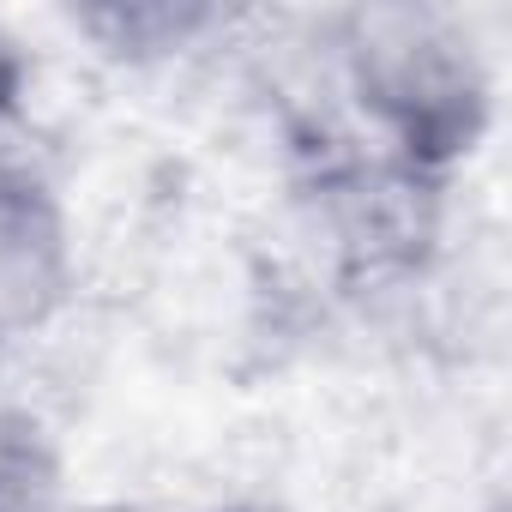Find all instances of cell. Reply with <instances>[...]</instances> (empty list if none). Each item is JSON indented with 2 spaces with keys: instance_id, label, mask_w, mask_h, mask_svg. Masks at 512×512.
<instances>
[{
  "instance_id": "6da1fadb",
  "label": "cell",
  "mask_w": 512,
  "mask_h": 512,
  "mask_svg": "<svg viewBox=\"0 0 512 512\" xmlns=\"http://www.w3.org/2000/svg\"><path fill=\"white\" fill-rule=\"evenodd\" d=\"M332 79L380 157L446 181L494 127V73L440 7H356L332 19Z\"/></svg>"
},
{
  "instance_id": "7a4b0ae2",
  "label": "cell",
  "mask_w": 512,
  "mask_h": 512,
  "mask_svg": "<svg viewBox=\"0 0 512 512\" xmlns=\"http://www.w3.org/2000/svg\"><path fill=\"white\" fill-rule=\"evenodd\" d=\"M446 181L404 169L380 151L320 157L302 187V235L344 290H380L416 278L440 241Z\"/></svg>"
},
{
  "instance_id": "3957f363",
  "label": "cell",
  "mask_w": 512,
  "mask_h": 512,
  "mask_svg": "<svg viewBox=\"0 0 512 512\" xmlns=\"http://www.w3.org/2000/svg\"><path fill=\"white\" fill-rule=\"evenodd\" d=\"M79 284V253L61 193L31 169L0 157V350L43 332Z\"/></svg>"
},
{
  "instance_id": "277c9868",
  "label": "cell",
  "mask_w": 512,
  "mask_h": 512,
  "mask_svg": "<svg viewBox=\"0 0 512 512\" xmlns=\"http://www.w3.org/2000/svg\"><path fill=\"white\" fill-rule=\"evenodd\" d=\"M73 25L109 49L115 61H169L181 49H199L211 31H223L229 19L211 7H175V0H115V7H85L73 13Z\"/></svg>"
},
{
  "instance_id": "5b68a950",
  "label": "cell",
  "mask_w": 512,
  "mask_h": 512,
  "mask_svg": "<svg viewBox=\"0 0 512 512\" xmlns=\"http://www.w3.org/2000/svg\"><path fill=\"white\" fill-rule=\"evenodd\" d=\"M61 506V464L31 422L0 428V512H55Z\"/></svg>"
},
{
  "instance_id": "8992f818",
  "label": "cell",
  "mask_w": 512,
  "mask_h": 512,
  "mask_svg": "<svg viewBox=\"0 0 512 512\" xmlns=\"http://www.w3.org/2000/svg\"><path fill=\"white\" fill-rule=\"evenodd\" d=\"M13 85H19V55H13L7 37H0V109L13 103Z\"/></svg>"
},
{
  "instance_id": "52a82bcc",
  "label": "cell",
  "mask_w": 512,
  "mask_h": 512,
  "mask_svg": "<svg viewBox=\"0 0 512 512\" xmlns=\"http://www.w3.org/2000/svg\"><path fill=\"white\" fill-rule=\"evenodd\" d=\"M55 512H139V506H121V500H61Z\"/></svg>"
},
{
  "instance_id": "ba28073f",
  "label": "cell",
  "mask_w": 512,
  "mask_h": 512,
  "mask_svg": "<svg viewBox=\"0 0 512 512\" xmlns=\"http://www.w3.org/2000/svg\"><path fill=\"white\" fill-rule=\"evenodd\" d=\"M205 512H290L278 500H223V506H205Z\"/></svg>"
}]
</instances>
